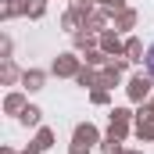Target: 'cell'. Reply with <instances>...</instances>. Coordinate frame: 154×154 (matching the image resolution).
<instances>
[{
  "label": "cell",
  "mask_w": 154,
  "mask_h": 154,
  "mask_svg": "<svg viewBox=\"0 0 154 154\" xmlns=\"http://www.w3.org/2000/svg\"><path fill=\"white\" fill-rule=\"evenodd\" d=\"M147 68H151V72H154V47H151V50H147Z\"/></svg>",
  "instance_id": "1"
}]
</instances>
